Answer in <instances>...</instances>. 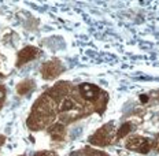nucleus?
<instances>
[{
	"mask_svg": "<svg viewBox=\"0 0 159 156\" xmlns=\"http://www.w3.org/2000/svg\"><path fill=\"white\" fill-rule=\"evenodd\" d=\"M78 93L81 95V97L84 99V100H88V101H95L96 99L99 97V96L102 95V92L103 91H100V89L98 88L96 85L93 84H81L78 86Z\"/></svg>",
	"mask_w": 159,
	"mask_h": 156,
	"instance_id": "obj_4",
	"label": "nucleus"
},
{
	"mask_svg": "<svg viewBox=\"0 0 159 156\" xmlns=\"http://www.w3.org/2000/svg\"><path fill=\"white\" fill-rule=\"evenodd\" d=\"M62 71H63V66H62V63L59 62L58 59H54V60L44 63L41 67V74L45 79H54L58 77Z\"/></svg>",
	"mask_w": 159,
	"mask_h": 156,
	"instance_id": "obj_2",
	"label": "nucleus"
},
{
	"mask_svg": "<svg viewBox=\"0 0 159 156\" xmlns=\"http://www.w3.org/2000/svg\"><path fill=\"white\" fill-rule=\"evenodd\" d=\"M82 152L85 154V156H108L107 154H104V152L98 151V149H93V148H85Z\"/></svg>",
	"mask_w": 159,
	"mask_h": 156,
	"instance_id": "obj_11",
	"label": "nucleus"
},
{
	"mask_svg": "<svg viewBox=\"0 0 159 156\" xmlns=\"http://www.w3.org/2000/svg\"><path fill=\"white\" fill-rule=\"evenodd\" d=\"M155 148H158V149H159V137H158V140L155 141Z\"/></svg>",
	"mask_w": 159,
	"mask_h": 156,
	"instance_id": "obj_13",
	"label": "nucleus"
},
{
	"mask_svg": "<svg viewBox=\"0 0 159 156\" xmlns=\"http://www.w3.org/2000/svg\"><path fill=\"white\" fill-rule=\"evenodd\" d=\"M75 108H80V103H77V100H75V99H73L71 96H65L63 99H61V100H59L58 111L61 112V114L74 111Z\"/></svg>",
	"mask_w": 159,
	"mask_h": 156,
	"instance_id": "obj_7",
	"label": "nucleus"
},
{
	"mask_svg": "<svg viewBox=\"0 0 159 156\" xmlns=\"http://www.w3.org/2000/svg\"><path fill=\"white\" fill-rule=\"evenodd\" d=\"M112 134H114V123L110 122L102 129H99L98 131L89 138V142L93 145H107L110 144L112 140Z\"/></svg>",
	"mask_w": 159,
	"mask_h": 156,
	"instance_id": "obj_1",
	"label": "nucleus"
},
{
	"mask_svg": "<svg viewBox=\"0 0 159 156\" xmlns=\"http://www.w3.org/2000/svg\"><path fill=\"white\" fill-rule=\"evenodd\" d=\"M132 129H133L132 123H125V125L118 130V134H117L118 138H122V137H125V136H128L129 133L132 131Z\"/></svg>",
	"mask_w": 159,
	"mask_h": 156,
	"instance_id": "obj_10",
	"label": "nucleus"
},
{
	"mask_svg": "<svg viewBox=\"0 0 159 156\" xmlns=\"http://www.w3.org/2000/svg\"><path fill=\"white\" fill-rule=\"evenodd\" d=\"M70 89H71V85L69 84V82L62 81V82H58L56 85L52 86V88L47 92V95L51 99H54V100H58V99H63Z\"/></svg>",
	"mask_w": 159,
	"mask_h": 156,
	"instance_id": "obj_5",
	"label": "nucleus"
},
{
	"mask_svg": "<svg viewBox=\"0 0 159 156\" xmlns=\"http://www.w3.org/2000/svg\"><path fill=\"white\" fill-rule=\"evenodd\" d=\"M126 148L130 149V151H137V152H140V154H147L151 148V142L148 140H145L144 137L134 136V137H130L128 140Z\"/></svg>",
	"mask_w": 159,
	"mask_h": 156,
	"instance_id": "obj_3",
	"label": "nucleus"
},
{
	"mask_svg": "<svg viewBox=\"0 0 159 156\" xmlns=\"http://www.w3.org/2000/svg\"><path fill=\"white\" fill-rule=\"evenodd\" d=\"M33 88H34V82L30 81V79H25V81H22L18 84V86H16V92H18L19 95H25V93H29Z\"/></svg>",
	"mask_w": 159,
	"mask_h": 156,
	"instance_id": "obj_9",
	"label": "nucleus"
},
{
	"mask_svg": "<svg viewBox=\"0 0 159 156\" xmlns=\"http://www.w3.org/2000/svg\"><path fill=\"white\" fill-rule=\"evenodd\" d=\"M48 133L51 134V137L54 140H63L66 136V127L62 123H55L48 129Z\"/></svg>",
	"mask_w": 159,
	"mask_h": 156,
	"instance_id": "obj_8",
	"label": "nucleus"
},
{
	"mask_svg": "<svg viewBox=\"0 0 159 156\" xmlns=\"http://www.w3.org/2000/svg\"><path fill=\"white\" fill-rule=\"evenodd\" d=\"M34 156H58V155L51 151H41V152H37Z\"/></svg>",
	"mask_w": 159,
	"mask_h": 156,
	"instance_id": "obj_12",
	"label": "nucleus"
},
{
	"mask_svg": "<svg viewBox=\"0 0 159 156\" xmlns=\"http://www.w3.org/2000/svg\"><path fill=\"white\" fill-rule=\"evenodd\" d=\"M39 54H40V51L36 47H30V45H29V47L24 48L22 51H19V54H18V62H16V66H22L24 63L30 62L32 59H34Z\"/></svg>",
	"mask_w": 159,
	"mask_h": 156,
	"instance_id": "obj_6",
	"label": "nucleus"
}]
</instances>
